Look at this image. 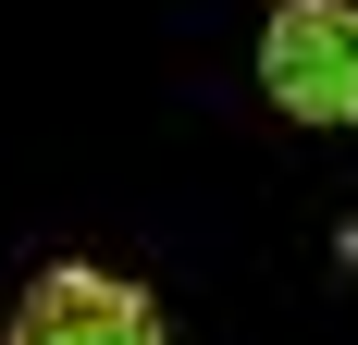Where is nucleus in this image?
Returning <instances> with one entry per match:
<instances>
[{
    "mask_svg": "<svg viewBox=\"0 0 358 345\" xmlns=\"http://www.w3.org/2000/svg\"><path fill=\"white\" fill-rule=\"evenodd\" d=\"M148 333H161V296H136L124 272H87V259L13 296V345H148Z\"/></svg>",
    "mask_w": 358,
    "mask_h": 345,
    "instance_id": "2",
    "label": "nucleus"
},
{
    "mask_svg": "<svg viewBox=\"0 0 358 345\" xmlns=\"http://www.w3.org/2000/svg\"><path fill=\"white\" fill-rule=\"evenodd\" d=\"M259 87L285 124L334 136L358 124V0H272V25H259Z\"/></svg>",
    "mask_w": 358,
    "mask_h": 345,
    "instance_id": "1",
    "label": "nucleus"
}]
</instances>
